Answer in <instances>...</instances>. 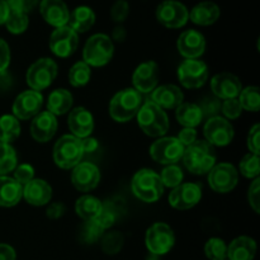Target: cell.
Segmentation results:
<instances>
[{
    "instance_id": "cell-1",
    "label": "cell",
    "mask_w": 260,
    "mask_h": 260,
    "mask_svg": "<svg viewBox=\"0 0 260 260\" xmlns=\"http://www.w3.org/2000/svg\"><path fill=\"white\" fill-rule=\"evenodd\" d=\"M182 159L185 168L192 174L202 175L215 167L217 155H216L215 146L208 144L207 141L200 140L185 147Z\"/></svg>"
},
{
    "instance_id": "cell-2",
    "label": "cell",
    "mask_w": 260,
    "mask_h": 260,
    "mask_svg": "<svg viewBox=\"0 0 260 260\" xmlns=\"http://www.w3.org/2000/svg\"><path fill=\"white\" fill-rule=\"evenodd\" d=\"M140 128L150 137L164 136L169 131V118L164 109L151 101L145 102L137 113Z\"/></svg>"
},
{
    "instance_id": "cell-3",
    "label": "cell",
    "mask_w": 260,
    "mask_h": 260,
    "mask_svg": "<svg viewBox=\"0 0 260 260\" xmlns=\"http://www.w3.org/2000/svg\"><path fill=\"white\" fill-rule=\"evenodd\" d=\"M142 106V96L135 89L128 88L118 91L109 103V114L119 123L128 122L137 116Z\"/></svg>"
},
{
    "instance_id": "cell-4",
    "label": "cell",
    "mask_w": 260,
    "mask_h": 260,
    "mask_svg": "<svg viewBox=\"0 0 260 260\" xmlns=\"http://www.w3.org/2000/svg\"><path fill=\"white\" fill-rule=\"evenodd\" d=\"M134 194L145 203H154L164 193L160 175L151 169H141L134 175L131 182Z\"/></svg>"
},
{
    "instance_id": "cell-5",
    "label": "cell",
    "mask_w": 260,
    "mask_h": 260,
    "mask_svg": "<svg viewBox=\"0 0 260 260\" xmlns=\"http://www.w3.org/2000/svg\"><path fill=\"white\" fill-rule=\"evenodd\" d=\"M84 156L81 140L73 135H63L53 146V161L61 169H73Z\"/></svg>"
},
{
    "instance_id": "cell-6",
    "label": "cell",
    "mask_w": 260,
    "mask_h": 260,
    "mask_svg": "<svg viewBox=\"0 0 260 260\" xmlns=\"http://www.w3.org/2000/svg\"><path fill=\"white\" fill-rule=\"evenodd\" d=\"M114 46L111 38L103 33L94 35L86 41L83 50V60L86 65L101 68L113 57Z\"/></svg>"
},
{
    "instance_id": "cell-7",
    "label": "cell",
    "mask_w": 260,
    "mask_h": 260,
    "mask_svg": "<svg viewBox=\"0 0 260 260\" xmlns=\"http://www.w3.org/2000/svg\"><path fill=\"white\" fill-rule=\"evenodd\" d=\"M145 244L154 255H164L169 253L175 244V235L168 223L156 222L150 226L145 236Z\"/></svg>"
},
{
    "instance_id": "cell-8",
    "label": "cell",
    "mask_w": 260,
    "mask_h": 260,
    "mask_svg": "<svg viewBox=\"0 0 260 260\" xmlns=\"http://www.w3.org/2000/svg\"><path fill=\"white\" fill-rule=\"evenodd\" d=\"M57 75V63L52 58L43 57L36 61L27 71V84L32 90L41 91L48 88Z\"/></svg>"
},
{
    "instance_id": "cell-9",
    "label": "cell",
    "mask_w": 260,
    "mask_h": 260,
    "mask_svg": "<svg viewBox=\"0 0 260 260\" xmlns=\"http://www.w3.org/2000/svg\"><path fill=\"white\" fill-rule=\"evenodd\" d=\"M184 149L177 137H162L150 147V156L159 164H177L184 154Z\"/></svg>"
},
{
    "instance_id": "cell-10",
    "label": "cell",
    "mask_w": 260,
    "mask_h": 260,
    "mask_svg": "<svg viewBox=\"0 0 260 260\" xmlns=\"http://www.w3.org/2000/svg\"><path fill=\"white\" fill-rule=\"evenodd\" d=\"M156 19L167 28H182L189 19V12L177 0H165L156 8Z\"/></svg>"
},
{
    "instance_id": "cell-11",
    "label": "cell",
    "mask_w": 260,
    "mask_h": 260,
    "mask_svg": "<svg viewBox=\"0 0 260 260\" xmlns=\"http://www.w3.org/2000/svg\"><path fill=\"white\" fill-rule=\"evenodd\" d=\"M178 78L184 88L198 89L207 81L208 68L201 60H185L178 68Z\"/></svg>"
},
{
    "instance_id": "cell-12",
    "label": "cell",
    "mask_w": 260,
    "mask_h": 260,
    "mask_svg": "<svg viewBox=\"0 0 260 260\" xmlns=\"http://www.w3.org/2000/svg\"><path fill=\"white\" fill-rule=\"evenodd\" d=\"M238 170L229 162H220L208 172V184L217 193L231 192L238 185Z\"/></svg>"
},
{
    "instance_id": "cell-13",
    "label": "cell",
    "mask_w": 260,
    "mask_h": 260,
    "mask_svg": "<svg viewBox=\"0 0 260 260\" xmlns=\"http://www.w3.org/2000/svg\"><path fill=\"white\" fill-rule=\"evenodd\" d=\"M206 141L212 146H228L234 139V127L226 118L220 116L208 118L205 124Z\"/></svg>"
},
{
    "instance_id": "cell-14",
    "label": "cell",
    "mask_w": 260,
    "mask_h": 260,
    "mask_svg": "<svg viewBox=\"0 0 260 260\" xmlns=\"http://www.w3.org/2000/svg\"><path fill=\"white\" fill-rule=\"evenodd\" d=\"M79 45L78 33L69 25L56 28L50 37V48L57 57H69L76 51Z\"/></svg>"
},
{
    "instance_id": "cell-15",
    "label": "cell",
    "mask_w": 260,
    "mask_h": 260,
    "mask_svg": "<svg viewBox=\"0 0 260 260\" xmlns=\"http://www.w3.org/2000/svg\"><path fill=\"white\" fill-rule=\"evenodd\" d=\"M43 106L41 91L27 90L20 93L13 103V116L18 119H29L40 113Z\"/></svg>"
},
{
    "instance_id": "cell-16",
    "label": "cell",
    "mask_w": 260,
    "mask_h": 260,
    "mask_svg": "<svg viewBox=\"0 0 260 260\" xmlns=\"http://www.w3.org/2000/svg\"><path fill=\"white\" fill-rule=\"evenodd\" d=\"M202 198V189L194 183H184L175 187L169 194V203L175 210H189L198 205Z\"/></svg>"
},
{
    "instance_id": "cell-17",
    "label": "cell",
    "mask_w": 260,
    "mask_h": 260,
    "mask_svg": "<svg viewBox=\"0 0 260 260\" xmlns=\"http://www.w3.org/2000/svg\"><path fill=\"white\" fill-rule=\"evenodd\" d=\"M99 180H101V172L98 167L91 162H79L75 168H73L71 182L74 187L80 192L93 190L99 184Z\"/></svg>"
},
{
    "instance_id": "cell-18",
    "label": "cell",
    "mask_w": 260,
    "mask_h": 260,
    "mask_svg": "<svg viewBox=\"0 0 260 260\" xmlns=\"http://www.w3.org/2000/svg\"><path fill=\"white\" fill-rule=\"evenodd\" d=\"M135 90L141 93H151L159 83V66L155 61H146L139 65L132 75Z\"/></svg>"
},
{
    "instance_id": "cell-19",
    "label": "cell",
    "mask_w": 260,
    "mask_h": 260,
    "mask_svg": "<svg viewBox=\"0 0 260 260\" xmlns=\"http://www.w3.org/2000/svg\"><path fill=\"white\" fill-rule=\"evenodd\" d=\"M178 51L187 60H197L206 50V40L202 33L188 29L179 36L177 42Z\"/></svg>"
},
{
    "instance_id": "cell-20",
    "label": "cell",
    "mask_w": 260,
    "mask_h": 260,
    "mask_svg": "<svg viewBox=\"0 0 260 260\" xmlns=\"http://www.w3.org/2000/svg\"><path fill=\"white\" fill-rule=\"evenodd\" d=\"M211 88L216 98L223 101L238 98L243 90L240 79L230 73H221L213 76L211 80Z\"/></svg>"
},
{
    "instance_id": "cell-21",
    "label": "cell",
    "mask_w": 260,
    "mask_h": 260,
    "mask_svg": "<svg viewBox=\"0 0 260 260\" xmlns=\"http://www.w3.org/2000/svg\"><path fill=\"white\" fill-rule=\"evenodd\" d=\"M40 12L43 19L55 28L68 25L70 12L63 0H42Z\"/></svg>"
},
{
    "instance_id": "cell-22",
    "label": "cell",
    "mask_w": 260,
    "mask_h": 260,
    "mask_svg": "<svg viewBox=\"0 0 260 260\" xmlns=\"http://www.w3.org/2000/svg\"><path fill=\"white\" fill-rule=\"evenodd\" d=\"M57 131V119L48 111L40 112L30 123V135L38 142H47Z\"/></svg>"
},
{
    "instance_id": "cell-23",
    "label": "cell",
    "mask_w": 260,
    "mask_h": 260,
    "mask_svg": "<svg viewBox=\"0 0 260 260\" xmlns=\"http://www.w3.org/2000/svg\"><path fill=\"white\" fill-rule=\"evenodd\" d=\"M69 128L73 136L83 140L90 136L94 129V119L90 112L84 107H76L69 114Z\"/></svg>"
},
{
    "instance_id": "cell-24",
    "label": "cell",
    "mask_w": 260,
    "mask_h": 260,
    "mask_svg": "<svg viewBox=\"0 0 260 260\" xmlns=\"http://www.w3.org/2000/svg\"><path fill=\"white\" fill-rule=\"evenodd\" d=\"M184 101V94L173 84H167L151 91V102L161 109H177Z\"/></svg>"
},
{
    "instance_id": "cell-25",
    "label": "cell",
    "mask_w": 260,
    "mask_h": 260,
    "mask_svg": "<svg viewBox=\"0 0 260 260\" xmlns=\"http://www.w3.org/2000/svg\"><path fill=\"white\" fill-rule=\"evenodd\" d=\"M23 198L32 206H45L52 198V188L43 179H32L23 185Z\"/></svg>"
},
{
    "instance_id": "cell-26",
    "label": "cell",
    "mask_w": 260,
    "mask_h": 260,
    "mask_svg": "<svg viewBox=\"0 0 260 260\" xmlns=\"http://www.w3.org/2000/svg\"><path fill=\"white\" fill-rule=\"evenodd\" d=\"M23 198V187L7 175L0 177V207H14Z\"/></svg>"
},
{
    "instance_id": "cell-27",
    "label": "cell",
    "mask_w": 260,
    "mask_h": 260,
    "mask_svg": "<svg viewBox=\"0 0 260 260\" xmlns=\"http://www.w3.org/2000/svg\"><path fill=\"white\" fill-rule=\"evenodd\" d=\"M256 254V244L249 236H239L228 246L229 260H253Z\"/></svg>"
},
{
    "instance_id": "cell-28",
    "label": "cell",
    "mask_w": 260,
    "mask_h": 260,
    "mask_svg": "<svg viewBox=\"0 0 260 260\" xmlns=\"http://www.w3.org/2000/svg\"><path fill=\"white\" fill-rule=\"evenodd\" d=\"M221 10L212 2L198 3L189 13V19L198 25H211L220 18Z\"/></svg>"
},
{
    "instance_id": "cell-29",
    "label": "cell",
    "mask_w": 260,
    "mask_h": 260,
    "mask_svg": "<svg viewBox=\"0 0 260 260\" xmlns=\"http://www.w3.org/2000/svg\"><path fill=\"white\" fill-rule=\"evenodd\" d=\"M95 23V14L89 7H78L70 13L69 27L76 33H84L90 29Z\"/></svg>"
},
{
    "instance_id": "cell-30",
    "label": "cell",
    "mask_w": 260,
    "mask_h": 260,
    "mask_svg": "<svg viewBox=\"0 0 260 260\" xmlns=\"http://www.w3.org/2000/svg\"><path fill=\"white\" fill-rule=\"evenodd\" d=\"M73 95L66 89H56L48 95L47 111L53 116H62L73 107Z\"/></svg>"
},
{
    "instance_id": "cell-31",
    "label": "cell",
    "mask_w": 260,
    "mask_h": 260,
    "mask_svg": "<svg viewBox=\"0 0 260 260\" xmlns=\"http://www.w3.org/2000/svg\"><path fill=\"white\" fill-rule=\"evenodd\" d=\"M175 117L183 127H188V128H196L203 121L202 111H201L200 106L194 103L180 104L175 109Z\"/></svg>"
},
{
    "instance_id": "cell-32",
    "label": "cell",
    "mask_w": 260,
    "mask_h": 260,
    "mask_svg": "<svg viewBox=\"0 0 260 260\" xmlns=\"http://www.w3.org/2000/svg\"><path fill=\"white\" fill-rule=\"evenodd\" d=\"M103 203L93 196H83L75 203V212L85 221H93L98 217Z\"/></svg>"
},
{
    "instance_id": "cell-33",
    "label": "cell",
    "mask_w": 260,
    "mask_h": 260,
    "mask_svg": "<svg viewBox=\"0 0 260 260\" xmlns=\"http://www.w3.org/2000/svg\"><path fill=\"white\" fill-rule=\"evenodd\" d=\"M20 135V123L18 118L10 114L0 117V142L10 144Z\"/></svg>"
},
{
    "instance_id": "cell-34",
    "label": "cell",
    "mask_w": 260,
    "mask_h": 260,
    "mask_svg": "<svg viewBox=\"0 0 260 260\" xmlns=\"http://www.w3.org/2000/svg\"><path fill=\"white\" fill-rule=\"evenodd\" d=\"M123 244L124 236L119 231H111V233L102 236V250L107 255H116V254H118L122 250V248H123Z\"/></svg>"
},
{
    "instance_id": "cell-35",
    "label": "cell",
    "mask_w": 260,
    "mask_h": 260,
    "mask_svg": "<svg viewBox=\"0 0 260 260\" xmlns=\"http://www.w3.org/2000/svg\"><path fill=\"white\" fill-rule=\"evenodd\" d=\"M17 168V154L9 144L0 142V177Z\"/></svg>"
},
{
    "instance_id": "cell-36",
    "label": "cell",
    "mask_w": 260,
    "mask_h": 260,
    "mask_svg": "<svg viewBox=\"0 0 260 260\" xmlns=\"http://www.w3.org/2000/svg\"><path fill=\"white\" fill-rule=\"evenodd\" d=\"M90 80V66L86 65L84 61L76 62L69 71V81L75 88L86 85Z\"/></svg>"
},
{
    "instance_id": "cell-37",
    "label": "cell",
    "mask_w": 260,
    "mask_h": 260,
    "mask_svg": "<svg viewBox=\"0 0 260 260\" xmlns=\"http://www.w3.org/2000/svg\"><path fill=\"white\" fill-rule=\"evenodd\" d=\"M241 108L249 112H258L260 107V95L258 86H248L239 94Z\"/></svg>"
},
{
    "instance_id": "cell-38",
    "label": "cell",
    "mask_w": 260,
    "mask_h": 260,
    "mask_svg": "<svg viewBox=\"0 0 260 260\" xmlns=\"http://www.w3.org/2000/svg\"><path fill=\"white\" fill-rule=\"evenodd\" d=\"M205 254L210 260H225L228 245L220 238H212L206 243Z\"/></svg>"
},
{
    "instance_id": "cell-39",
    "label": "cell",
    "mask_w": 260,
    "mask_h": 260,
    "mask_svg": "<svg viewBox=\"0 0 260 260\" xmlns=\"http://www.w3.org/2000/svg\"><path fill=\"white\" fill-rule=\"evenodd\" d=\"M28 24H29V19H28L27 14L19 12H12V10H10L7 22H5L8 30L13 35L23 33L28 28Z\"/></svg>"
},
{
    "instance_id": "cell-40",
    "label": "cell",
    "mask_w": 260,
    "mask_h": 260,
    "mask_svg": "<svg viewBox=\"0 0 260 260\" xmlns=\"http://www.w3.org/2000/svg\"><path fill=\"white\" fill-rule=\"evenodd\" d=\"M183 175L182 169L179 167H177L175 164L168 165L167 168H164L160 174V179H161V183L164 187H169L174 189L175 187H178L179 184H182L183 182Z\"/></svg>"
},
{
    "instance_id": "cell-41",
    "label": "cell",
    "mask_w": 260,
    "mask_h": 260,
    "mask_svg": "<svg viewBox=\"0 0 260 260\" xmlns=\"http://www.w3.org/2000/svg\"><path fill=\"white\" fill-rule=\"evenodd\" d=\"M240 173L245 178H258L260 173L259 167V155L256 154H248L243 157L240 161Z\"/></svg>"
},
{
    "instance_id": "cell-42",
    "label": "cell",
    "mask_w": 260,
    "mask_h": 260,
    "mask_svg": "<svg viewBox=\"0 0 260 260\" xmlns=\"http://www.w3.org/2000/svg\"><path fill=\"white\" fill-rule=\"evenodd\" d=\"M104 230L96 225L95 221H86L83 231H81V240L86 244H94L103 236Z\"/></svg>"
},
{
    "instance_id": "cell-43",
    "label": "cell",
    "mask_w": 260,
    "mask_h": 260,
    "mask_svg": "<svg viewBox=\"0 0 260 260\" xmlns=\"http://www.w3.org/2000/svg\"><path fill=\"white\" fill-rule=\"evenodd\" d=\"M117 215L114 213V210L109 205H103V208H102L101 213L98 215V217L95 218L96 225L101 226L103 230L106 229H109L113 226V223L116 222Z\"/></svg>"
},
{
    "instance_id": "cell-44",
    "label": "cell",
    "mask_w": 260,
    "mask_h": 260,
    "mask_svg": "<svg viewBox=\"0 0 260 260\" xmlns=\"http://www.w3.org/2000/svg\"><path fill=\"white\" fill-rule=\"evenodd\" d=\"M198 106L202 111L203 119L216 117L218 112L221 111V102L218 98H207L201 102V104H198Z\"/></svg>"
},
{
    "instance_id": "cell-45",
    "label": "cell",
    "mask_w": 260,
    "mask_h": 260,
    "mask_svg": "<svg viewBox=\"0 0 260 260\" xmlns=\"http://www.w3.org/2000/svg\"><path fill=\"white\" fill-rule=\"evenodd\" d=\"M221 112L225 114L226 118L236 119L243 112V108L240 106V102L238 98L228 99L223 103H221Z\"/></svg>"
},
{
    "instance_id": "cell-46",
    "label": "cell",
    "mask_w": 260,
    "mask_h": 260,
    "mask_svg": "<svg viewBox=\"0 0 260 260\" xmlns=\"http://www.w3.org/2000/svg\"><path fill=\"white\" fill-rule=\"evenodd\" d=\"M129 13V5L126 0H117L111 9V17L116 23H122L126 20Z\"/></svg>"
},
{
    "instance_id": "cell-47",
    "label": "cell",
    "mask_w": 260,
    "mask_h": 260,
    "mask_svg": "<svg viewBox=\"0 0 260 260\" xmlns=\"http://www.w3.org/2000/svg\"><path fill=\"white\" fill-rule=\"evenodd\" d=\"M14 179L19 183L20 185H25L30 180L35 179V169L29 164H22L15 168L14 170Z\"/></svg>"
},
{
    "instance_id": "cell-48",
    "label": "cell",
    "mask_w": 260,
    "mask_h": 260,
    "mask_svg": "<svg viewBox=\"0 0 260 260\" xmlns=\"http://www.w3.org/2000/svg\"><path fill=\"white\" fill-rule=\"evenodd\" d=\"M248 200L249 205L253 208L254 212L259 213L260 212V179L255 178L254 182L251 183L250 188H249L248 193Z\"/></svg>"
},
{
    "instance_id": "cell-49",
    "label": "cell",
    "mask_w": 260,
    "mask_h": 260,
    "mask_svg": "<svg viewBox=\"0 0 260 260\" xmlns=\"http://www.w3.org/2000/svg\"><path fill=\"white\" fill-rule=\"evenodd\" d=\"M12 12L19 13H29L36 5L38 4V0H5Z\"/></svg>"
},
{
    "instance_id": "cell-50",
    "label": "cell",
    "mask_w": 260,
    "mask_h": 260,
    "mask_svg": "<svg viewBox=\"0 0 260 260\" xmlns=\"http://www.w3.org/2000/svg\"><path fill=\"white\" fill-rule=\"evenodd\" d=\"M260 126L258 123L254 124L250 128V132L248 135V147L250 150L251 154L259 155V147H260Z\"/></svg>"
},
{
    "instance_id": "cell-51",
    "label": "cell",
    "mask_w": 260,
    "mask_h": 260,
    "mask_svg": "<svg viewBox=\"0 0 260 260\" xmlns=\"http://www.w3.org/2000/svg\"><path fill=\"white\" fill-rule=\"evenodd\" d=\"M177 139L179 140V142L183 145V146L187 147L189 146V145H192L194 141H197V131H196L194 128H188V127H184V128L179 132Z\"/></svg>"
},
{
    "instance_id": "cell-52",
    "label": "cell",
    "mask_w": 260,
    "mask_h": 260,
    "mask_svg": "<svg viewBox=\"0 0 260 260\" xmlns=\"http://www.w3.org/2000/svg\"><path fill=\"white\" fill-rule=\"evenodd\" d=\"M10 63V50L8 43L0 38V73H4Z\"/></svg>"
},
{
    "instance_id": "cell-53",
    "label": "cell",
    "mask_w": 260,
    "mask_h": 260,
    "mask_svg": "<svg viewBox=\"0 0 260 260\" xmlns=\"http://www.w3.org/2000/svg\"><path fill=\"white\" fill-rule=\"evenodd\" d=\"M65 212V206L62 203H52L47 207V211H46V216L51 220H56V218H60L61 216Z\"/></svg>"
},
{
    "instance_id": "cell-54",
    "label": "cell",
    "mask_w": 260,
    "mask_h": 260,
    "mask_svg": "<svg viewBox=\"0 0 260 260\" xmlns=\"http://www.w3.org/2000/svg\"><path fill=\"white\" fill-rule=\"evenodd\" d=\"M17 253L14 248L8 244H0V260H15Z\"/></svg>"
},
{
    "instance_id": "cell-55",
    "label": "cell",
    "mask_w": 260,
    "mask_h": 260,
    "mask_svg": "<svg viewBox=\"0 0 260 260\" xmlns=\"http://www.w3.org/2000/svg\"><path fill=\"white\" fill-rule=\"evenodd\" d=\"M81 145H83V150L84 154L85 152H94L96 149H98L99 144L95 139H91V137H85V139L81 140Z\"/></svg>"
},
{
    "instance_id": "cell-56",
    "label": "cell",
    "mask_w": 260,
    "mask_h": 260,
    "mask_svg": "<svg viewBox=\"0 0 260 260\" xmlns=\"http://www.w3.org/2000/svg\"><path fill=\"white\" fill-rule=\"evenodd\" d=\"M9 13H10V9L9 7H8L7 2H5V0H0V25L5 24Z\"/></svg>"
},
{
    "instance_id": "cell-57",
    "label": "cell",
    "mask_w": 260,
    "mask_h": 260,
    "mask_svg": "<svg viewBox=\"0 0 260 260\" xmlns=\"http://www.w3.org/2000/svg\"><path fill=\"white\" fill-rule=\"evenodd\" d=\"M124 38H126V29L122 25H117L113 29V40H116L117 42H123Z\"/></svg>"
}]
</instances>
